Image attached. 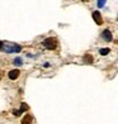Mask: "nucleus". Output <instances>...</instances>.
<instances>
[{"mask_svg": "<svg viewBox=\"0 0 118 124\" xmlns=\"http://www.w3.org/2000/svg\"><path fill=\"white\" fill-rule=\"evenodd\" d=\"M1 49L7 53H14V52H19L22 49V47L19 44H15V43H7V44H3Z\"/></svg>", "mask_w": 118, "mask_h": 124, "instance_id": "nucleus-1", "label": "nucleus"}, {"mask_svg": "<svg viewBox=\"0 0 118 124\" xmlns=\"http://www.w3.org/2000/svg\"><path fill=\"white\" fill-rule=\"evenodd\" d=\"M43 46L47 49H55L57 47V39L56 38H46L43 41Z\"/></svg>", "mask_w": 118, "mask_h": 124, "instance_id": "nucleus-2", "label": "nucleus"}, {"mask_svg": "<svg viewBox=\"0 0 118 124\" xmlns=\"http://www.w3.org/2000/svg\"><path fill=\"white\" fill-rule=\"evenodd\" d=\"M93 19H94V22H95L98 25H100V24L103 23V18H102V15H100L99 12H94V13H93Z\"/></svg>", "mask_w": 118, "mask_h": 124, "instance_id": "nucleus-3", "label": "nucleus"}, {"mask_svg": "<svg viewBox=\"0 0 118 124\" xmlns=\"http://www.w3.org/2000/svg\"><path fill=\"white\" fill-rule=\"evenodd\" d=\"M102 37L105 39L107 42H112V33H110V31H108V29H105L104 32H103V34H102Z\"/></svg>", "mask_w": 118, "mask_h": 124, "instance_id": "nucleus-4", "label": "nucleus"}, {"mask_svg": "<svg viewBox=\"0 0 118 124\" xmlns=\"http://www.w3.org/2000/svg\"><path fill=\"white\" fill-rule=\"evenodd\" d=\"M8 76H9L10 80H15V78H18V76H19V71L18 70H12V71H9Z\"/></svg>", "mask_w": 118, "mask_h": 124, "instance_id": "nucleus-5", "label": "nucleus"}, {"mask_svg": "<svg viewBox=\"0 0 118 124\" xmlns=\"http://www.w3.org/2000/svg\"><path fill=\"white\" fill-rule=\"evenodd\" d=\"M22 124H32V118L29 114H27L23 119H22Z\"/></svg>", "mask_w": 118, "mask_h": 124, "instance_id": "nucleus-6", "label": "nucleus"}, {"mask_svg": "<svg viewBox=\"0 0 118 124\" xmlns=\"http://www.w3.org/2000/svg\"><path fill=\"white\" fill-rule=\"evenodd\" d=\"M84 62H85V63H92V62H93V57L90 54H85V56H84Z\"/></svg>", "mask_w": 118, "mask_h": 124, "instance_id": "nucleus-7", "label": "nucleus"}, {"mask_svg": "<svg viewBox=\"0 0 118 124\" xmlns=\"http://www.w3.org/2000/svg\"><path fill=\"white\" fill-rule=\"evenodd\" d=\"M109 52H110V49H109V48H102V49L99 51V53L102 54V56H107Z\"/></svg>", "mask_w": 118, "mask_h": 124, "instance_id": "nucleus-8", "label": "nucleus"}, {"mask_svg": "<svg viewBox=\"0 0 118 124\" xmlns=\"http://www.w3.org/2000/svg\"><path fill=\"white\" fill-rule=\"evenodd\" d=\"M28 109H29V108H28V105H27L25 103H22V108H20V111L23 113V111H27Z\"/></svg>", "mask_w": 118, "mask_h": 124, "instance_id": "nucleus-9", "label": "nucleus"}, {"mask_svg": "<svg viewBox=\"0 0 118 124\" xmlns=\"http://www.w3.org/2000/svg\"><path fill=\"white\" fill-rule=\"evenodd\" d=\"M14 63H15L17 66H20L22 63H23V62H22V58L18 57V58H15V60H14Z\"/></svg>", "mask_w": 118, "mask_h": 124, "instance_id": "nucleus-10", "label": "nucleus"}, {"mask_svg": "<svg viewBox=\"0 0 118 124\" xmlns=\"http://www.w3.org/2000/svg\"><path fill=\"white\" fill-rule=\"evenodd\" d=\"M104 4H105V0H98V7L99 8H103Z\"/></svg>", "mask_w": 118, "mask_h": 124, "instance_id": "nucleus-11", "label": "nucleus"}, {"mask_svg": "<svg viewBox=\"0 0 118 124\" xmlns=\"http://www.w3.org/2000/svg\"><path fill=\"white\" fill-rule=\"evenodd\" d=\"M13 113H14V115H15V116H19V115L22 114V111H20V110H17V109L13 110Z\"/></svg>", "mask_w": 118, "mask_h": 124, "instance_id": "nucleus-12", "label": "nucleus"}, {"mask_svg": "<svg viewBox=\"0 0 118 124\" xmlns=\"http://www.w3.org/2000/svg\"><path fill=\"white\" fill-rule=\"evenodd\" d=\"M3 44H4V43H3L1 41H0V49H1V48H3Z\"/></svg>", "mask_w": 118, "mask_h": 124, "instance_id": "nucleus-13", "label": "nucleus"}, {"mask_svg": "<svg viewBox=\"0 0 118 124\" xmlns=\"http://www.w3.org/2000/svg\"><path fill=\"white\" fill-rule=\"evenodd\" d=\"M83 1H88V0H83Z\"/></svg>", "mask_w": 118, "mask_h": 124, "instance_id": "nucleus-14", "label": "nucleus"}, {"mask_svg": "<svg viewBox=\"0 0 118 124\" xmlns=\"http://www.w3.org/2000/svg\"><path fill=\"white\" fill-rule=\"evenodd\" d=\"M0 77H1V75H0Z\"/></svg>", "mask_w": 118, "mask_h": 124, "instance_id": "nucleus-15", "label": "nucleus"}]
</instances>
